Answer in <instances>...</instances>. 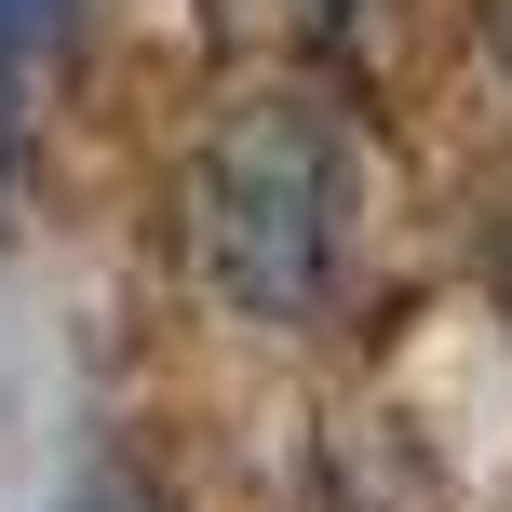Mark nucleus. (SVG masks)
Listing matches in <instances>:
<instances>
[{
	"instance_id": "7ed1b4c3",
	"label": "nucleus",
	"mask_w": 512,
	"mask_h": 512,
	"mask_svg": "<svg viewBox=\"0 0 512 512\" xmlns=\"http://www.w3.org/2000/svg\"><path fill=\"white\" fill-rule=\"evenodd\" d=\"M68 512H162V499L135 486V472H81V499H68Z\"/></svg>"
},
{
	"instance_id": "f257e3e1",
	"label": "nucleus",
	"mask_w": 512,
	"mask_h": 512,
	"mask_svg": "<svg viewBox=\"0 0 512 512\" xmlns=\"http://www.w3.org/2000/svg\"><path fill=\"white\" fill-rule=\"evenodd\" d=\"M189 230H203V270L230 283L256 324H310L351 270V135L324 122L310 95H256L230 135L203 149V189H189Z\"/></svg>"
},
{
	"instance_id": "f03ea898",
	"label": "nucleus",
	"mask_w": 512,
	"mask_h": 512,
	"mask_svg": "<svg viewBox=\"0 0 512 512\" xmlns=\"http://www.w3.org/2000/svg\"><path fill=\"white\" fill-rule=\"evenodd\" d=\"M54 14H68V0H0V176H14V149H27V95H41Z\"/></svg>"
},
{
	"instance_id": "20e7f679",
	"label": "nucleus",
	"mask_w": 512,
	"mask_h": 512,
	"mask_svg": "<svg viewBox=\"0 0 512 512\" xmlns=\"http://www.w3.org/2000/svg\"><path fill=\"white\" fill-rule=\"evenodd\" d=\"M310 14H364V0H310Z\"/></svg>"
}]
</instances>
